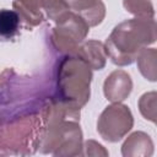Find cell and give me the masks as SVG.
Instances as JSON below:
<instances>
[{"label": "cell", "instance_id": "1", "mask_svg": "<svg viewBox=\"0 0 157 157\" xmlns=\"http://www.w3.org/2000/svg\"><path fill=\"white\" fill-rule=\"evenodd\" d=\"M156 42L155 18L134 17L117 25L108 38L104 48L107 58L118 66L131 65L137 53Z\"/></svg>", "mask_w": 157, "mask_h": 157}, {"label": "cell", "instance_id": "2", "mask_svg": "<svg viewBox=\"0 0 157 157\" xmlns=\"http://www.w3.org/2000/svg\"><path fill=\"white\" fill-rule=\"evenodd\" d=\"M92 69L78 56H65L59 66L56 86L60 99L72 107H83L91 96Z\"/></svg>", "mask_w": 157, "mask_h": 157}, {"label": "cell", "instance_id": "3", "mask_svg": "<svg viewBox=\"0 0 157 157\" xmlns=\"http://www.w3.org/2000/svg\"><path fill=\"white\" fill-rule=\"evenodd\" d=\"M82 130L76 120L42 123L38 150L53 156L74 157L82 152Z\"/></svg>", "mask_w": 157, "mask_h": 157}, {"label": "cell", "instance_id": "4", "mask_svg": "<svg viewBox=\"0 0 157 157\" xmlns=\"http://www.w3.org/2000/svg\"><path fill=\"white\" fill-rule=\"evenodd\" d=\"M40 117H25L0 126V153L28 155L38 148Z\"/></svg>", "mask_w": 157, "mask_h": 157}, {"label": "cell", "instance_id": "5", "mask_svg": "<svg viewBox=\"0 0 157 157\" xmlns=\"http://www.w3.org/2000/svg\"><path fill=\"white\" fill-rule=\"evenodd\" d=\"M90 32V26L77 13L70 11L69 15L55 23L52 31L50 40L54 48L66 55H74L78 45L86 39Z\"/></svg>", "mask_w": 157, "mask_h": 157}, {"label": "cell", "instance_id": "6", "mask_svg": "<svg viewBox=\"0 0 157 157\" xmlns=\"http://www.w3.org/2000/svg\"><path fill=\"white\" fill-rule=\"evenodd\" d=\"M132 126V113L128 105L121 103H112L105 107L97 120V131L108 142L120 141Z\"/></svg>", "mask_w": 157, "mask_h": 157}, {"label": "cell", "instance_id": "7", "mask_svg": "<svg viewBox=\"0 0 157 157\" xmlns=\"http://www.w3.org/2000/svg\"><path fill=\"white\" fill-rule=\"evenodd\" d=\"M132 91L131 76L124 70H114L110 72L103 83L104 97L112 103H121Z\"/></svg>", "mask_w": 157, "mask_h": 157}, {"label": "cell", "instance_id": "8", "mask_svg": "<svg viewBox=\"0 0 157 157\" xmlns=\"http://www.w3.org/2000/svg\"><path fill=\"white\" fill-rule=\"evenodd\" d=\"M70 10L80 15L90 27L102 23L105 17V5L102 0H64Z\"/></svg>", "mask_w": 157, "mask_h": 157}, {"label": "cell", "instance_id": "9", "mask_svg": "<svg viewBox=\"0 0 157 157\" xmlns=\"http://www.w3.org/2000/svg\"><path fill=\"white\" fill-rule=\"evenodd\" d=\"M74 55L82 59L92 70H102L107 63L104 43L96 39H90L86 42L83 40Z\"/></svg>", "mask_w": 157, "mask_h": 157}, {"label": "cell", "instance_id": "10", "mask_svg": "<svg viewBox=\"0 0 157 157\" xmlns=\"http://www.w3.org/2000/svg\"><path fill=\"white\" fill-rule=\"evenodd\" d=\"M153 150L151 136L144 131H134L121 145V155L124 157H150L153 155Z\"/></svg>", "mask_w": 157, "mask_h": 157}, {"label": "cell", "instance_id": "11", "mask_svg": "<svg viewBox=\"0 0 157 157\" xmlns=\"http://www.w3.org/2000/svg\"><path fill=\"white\" fill-rule=\"evenodd\" d=\"M42 2L43 0H13L12 10L18 13L21 21H25L31 27H36L44 21Z\"/></svg>", "mask_w": 157, "mask_h": 157}, {"label": "cell", "instance_id": "12", "mask_svg": "<svg viewBox=\"0 0 157 157\" xmlns=\"http://www.w3.org/2000/svg\"><path fill=\"white\" fill-rule=\"evenodd\" d=\"M156 59H157V50L156 48H147L144 47L136 55L137 69L140 74L148 81L155 82L157 78L156 74Z\"/></svg>", "mask_w": 157, "mask_h": 157}, {"label": "cell", "instance_id": "13", "mask_svg": "<svg viewBox=\"0 0 157 157\" xmlns=\"http://www.w3.org/2000/svg\"><path fill=\"white\" fill-rule=\"evenodd\" d=\"M21 18L15 10H0V40L13 38L20 29Z\"/></svg>", "mask_w": 157, "mask_h": 157}, {"label": "cell", "instance_id": "14", "mask_svg": "<svg viewBox=\"0 0 157 157\" xmlns=\"http://www.w3.org/2000/svg\"><path fill=\"white\" fill-rule=\"evenodd\" d=\"M124 9L140 18H153L155 7L151 0H123Z\"/></svg>", "mask_w": 157, "mask_h": 157}, {"label": "cell", "instance_id": "15", "mask_svg": "<svg viewBox=\"0 0 157 157\" xmlns=\"http://www.w3.org/2000/svg\"><path fill=\"white\" fill-rule=\"evenodd\" d=\"M42 10H44L49 20L54 21L55 23L64 20L71 11L64 0H43Z\"/></svg>", "mask_w": 157, "mask_h": 157}, {"label": "cell", "instance_id": "16", "mask_svg": "<svg viewBox=\"0 0 157 157\" xmlns=\"http://www.w3.org/2000/svg\"><path fill=\"white\" fill-rule=\"evenodd\" d=\"M137 105H139V110H140L141 115L145 119H147V120H150V121H152L155 124L156 123V117H157V113H156V109H157V93L155 91L144 93L139 98Z\"/></svg>", "mask_w": 157, "mask_h": 157}, {"label": "cell", "instance_id": "17", "mask_svg": "<svg viewBox=\"0 0 157 157\" xmlns=\"http://www.w3.org/2000/svg\"><path fill=\"white\" fill-rule=\"evenodd\" d=\"M108 151L94 140H86L82 144L81 156H108Z\"/></svg>", "mask_w": 157, "mask_h": 157}]
</instances>
